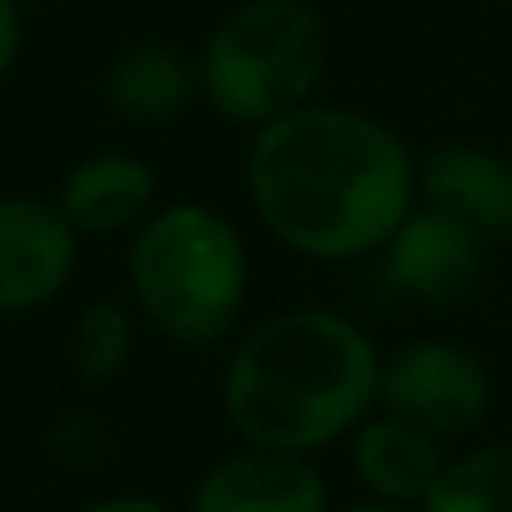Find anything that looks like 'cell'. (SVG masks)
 <instances>
[{
	"mask_svg": "<svg viewBox=\"0 0 512 512\" xmlns=\"http://www.w3.org/2000/svg\"><path fill=\"white\" fill-rule=\"evenodd\" d=\"M251 211L287 251L312 262L377 256L417 206V156L372 111L312 101L246 151Z\"/></svg>",
	"mask_w": 512,
	"mask_h": 512,
	"instance_id": "6da1fadb",
	"label": "cell"
},
{
	"mask_svg": "<svg viewBox=\"0 0 512 512\" xmlns=\"http://www.w3.org/2000/svg\"><path fill=\"white\" fill-rule=\"evenodd\" d=\"M382 392L377 342L332 307L256 322L221 372V412L251 447L312 457L352 437Z\"/></svg>",
	"mask_w": 512,
	"mask_h": 512,
	"instance_id": "7a4b0ae2",
	"label": "cell"
},
{
	"mask_svg": "<svg viewBox=\"0 0 512 512\" xmlns=\"http://www.w3.org/2000/svg\"><path fill=\"white\" fill-rule=\"evenodd\" d=\"M126 282L136 312L176 347L221 342L251 287V256L236 221L206 201L156 206L126 246Z\"/></svg>",
	"mask_w": 512,
	"mask_h": 512,
	"instance_id": "3957f363",
	"label": "cell"
},
{
	"mask_svg": "<svg viewBox=\"0 0 512 512\" xmlns=\"http://www.w3.org/2000/svg\"><path fill=\"white\" fill-rule=\"evenodd\" d=\"M327 56V21L312 0H241L196 51L201 101L226 126L262 131L317 101Z\"/></svg>",
	"mask_w": 512,
	"mask_h": 512,
	"instance_id": "277c9868",
	"label": "cell"
},
{
	"mask_svg": "<svg viewBox=\"0 0 512 512\" xmlns=\"http://www.w3.org/2000/svg\"><path fill=\"white\" fill-rule=\"evenodd\" d=\"M377 407L432 432L437 442L467 437L492 407V372L487 362L447 337H417L382 357V392Z\"/></svg>",
	"mask_w": 512,
	"mask_h": 512,
	"instance_id": "5b68a950",
	"label": "cell"
},
{
	"mask_svg": "<svg viewBox=\"0 0 512 512\" xmlns=\"http://www.w3.org/2000/svg\"><path fill=\"white\" fill-rule=\"evenodd\" d=\"M81 262V236L46 196L0 191V317L51 307Z\"/></svg>",
	"mask_w": 512,
	"mask_h": 512,
	"instance_id": "8992f818",
	"label": "cell"
},
{
	"mask_svg": "<svg viewBox=\"0 0 512 512\" xmlns=\"http://www.w3.org/2000/svg\"><path fill=\"white\" fill-rule=\"evenodd\" d=\"M417 206L497 251L512 241V161L477 141H447L417 161Z\"/></svg>",
	"mask_w": 512,
	"mask_h": 512,
	"instance_id": "52a82bcc",
	"label": "cell"
},
{
	"mask_svg": "<svg viewBox=\"0 0 512 512\" xmlns=\"http://www.w3.org/2000/svg\"><path fill=\"white\" fill-rule=\"evenodd\" d=\"M186 512H332V502L312 457L241 442L196 477Z\"/></svg>",
	"mask_w": 512,
	"mask_h": 512,
	"instance_id": "ba28073f",
	"label": "cell"
},
{
	"mask_svg": "<svg viewBox=\"0 0 512 512\" xmlns=\"http://www.w3.org/2000/svg\"><path fill=\"white\" fill-rule=\"evenodd\" d=\"M377 256H382V277L397 297H407L417 307H457L462 297L477 292L487 251L477 241H467L462 231H452L447 221L412 206V216L387 236V246Z\"/></svg>",
	"mask_w": 512,
	"mask_h": 512,
	"instance_id": "9c48e42d",
	"label": "cell"
},
{
	"mask_svg": "<svg viewBox=\"0 0 512 512\" xmlns=\"http://www.w3.org/2000/svg\"><path fill=\"white\" fill-rule=\"evenodd\" d=\"M101 101L116 121L161 131L201 101V66L171 41H131L101 71Z\"/></svg>",
	"mask_w": 512,
	"mask_h": 512,
	"instance_id": "30bf717a",
	"label": "cell"
},
{
	"mask_svg": "<svg viewBox=\"0 0 512 512\" xmlns=\"http://www.w3.org/2000/svg\"><path fill=\"white\" fill-rule=\"evenodd\" d=\"M156 191H161V176H156V166L146 156L91 151L76 166H66V176H61L51 201L76 226V236L106 241V236L136 231L156 211Z\"/></svg>",
	"mask_w": 512,
	"mask_h": 512,
	"instance_id": "8fae6325",
	"label": "cell"
},
{
	"mask_svg": "<svg viewBox=\"0 0 512 512\" xmlns=\"http://www.w3.org/2000/svg\"><path fill=\"white\" fill-rule=\"evenodd\" d=\"M447 442H437L432 432L392 417V412H372L357 432H352V467L357 482L367 487V497L377 502H397L422 512V502L432 497V487L447 472Z\"/></svg>",
	"mask_w": 512,
	"mask_h": 512,
	"instance_id": "7c38bea8",
	"label": "cell"
},
{
	"mask_svg": "<svg viewBox=\"0 0 512 512\" xmlns=\"http://www.w3.org/2000/svg\"><path fill=\"white\" fill-rule=\"evenodd\" d=\"M422 512H512V442L452 457Z\"/></svg>",
	"mask_w": 512,
	"mask_h": 512,
	"instance_id": "4fadbf2b",
	"label": "cell"
},
{
	"mask_svg": "<svg viewBox=\"0 0 512 512\" xmlns=\"http://www.w3.org/2000/svg\"><path fill=\"white\" fill-rule=\"evenodd\" d=\"M136 352V322L121 302H86L71 322V372L81 382H116L131 367Z\"/></svg>",
	"mask_w": 512,
	"mask_h": 512,
	"instance_id": "5bb4252c",
	"label": "cell"
},
{
	"mask_svg": "<svg viewBox=\"0 0 512 512\" xmlns=\"http://www.w3.org/2000/svg\"><path fill=\"white\" fill-rule=\"evenodd\" d=\"M21 51H26V16L16 0H0V81L16 71Z\"/></svg>",
	"mask_w": 512,
	"mask_h": 512,
	"instance_id": "9a60e30c",
	"label": "cell"
},
{
	"mask_svg": "<svg viewBox=\"0 0 512 512\" xmlns=\"http://www.w3.org/2000/svg\"><path fill=\"white\" fill-rule=\"evenodd\" d=\"M76 512H171V507L161 497H146V492H106V497L81 502Z\"/></svg>",
	"mask_w": 512,
	"mask_h": 512,
	"instance_id": "2e32d148",
	"label": "cell"
},
{
	"mask_svg": "<svg viewBox=\"0 0 512 512\" xmlns=\"http://www.w3.org/2000/svg\"><path fill=\"white\" fill-rule=\"evenodd\" d=\"M337 512H412V507H397V502H377V497H362V502H347Z\"/></svg>",
	"mask_w": 512,
	"mask_h": 512,
	"instance_id": "e0dca14e",
	"label": "cell"
}]
</instances>
